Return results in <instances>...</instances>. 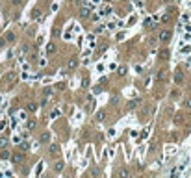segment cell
Returning a JSON list of instances; mask_svg holds the SVG:
<instances>
[{
    "label": "cell",
    "instance_id": "obj_1",
    "mask_svg": "<svg viewBox=\"0 0 191 178\" xmlns=\"http://www.w3.org/2000/svg\"><path fill=\"white\" fill-rule=\"evenodd\" d=\"M158 39H160L162 43H167V41L171 39V32H169V30H162L160 35H158Z\"/></svg>",
    "mask_w": 191,
    "mask_h": 178
},
{
    "label": "cell",
    "instance_id": "obj_2",
    "mask_svg": "<svg viewBox=\"0 0 191 178\" xmlns=\"http://www.w3.org/2000/svg\"><path fill=\"white\" fill-rule=\"evenodd\" d=\"M104 117H106V111H104V109H100L98 113H97V119H98V121H104Z\"/></svg>",
    "mask_w": 191,
    "mask_h": 178
},
{
    "label": "cell",
    "instance_id": "obj_3",
    "mask_svg": "<svg viewBox=\"0 0 191 178\" xmlns=\"http://www.w3.org/2000/svg\"><path fill=\"white\" fill-rule=\"evenodd\" d=\"M137 104H139V102H137V100H132V102H130V104H128V109H134V108L137 106Z\"/></svg>",
    "mask_w": 191,
    "mask_h": 178
},
{
    "label": "cell",
    "instance_id": "obj_4",
    "mask_svg": "<svg viewBox=\"0 0 191 178\" xmlns=\"http://www.w3.org/2000/svg\"><path fill=\"white\" fill-rule=\"evenodd\" d=\"M6 145H7V139H6V137H0V149L6 147Z\"/></svg>",
    "mask_w": 191,
    "mask_h": 178
},
{
    "label": "cell",
    "instance_id": "obj_5",
    "mask_svg": "<svg viewBox=\"0 0 191 178\" xmlns=\"http://www.w3.org/2000/svg\"><path fill=\"white\" fill-rule=\"evenodd\" d=\"M119 74H121V76H124V74H126V67H121V69H119Z\"/></svg>",
    "mask_w": 191,
    "mask_h": 178
},
{
    "label": "cell",
    "instance_id": "obj_6",
    "mask_svg": "<svg viewBox=\"0 0 191 178\" xmlns=\"http://www.w3.org/2000/svg\"><path fill=\"white\" fill-rule=\"evenodd\" d=\"M34 126H35V121H34V119H30V121H28V128H34Z\"/></svg>",
    "mask_w": 191,
    "mask_h": 178
},
{
    "label": "cell",
    "instance_id": "obj_7",
    "mask_svg": "<svg viewBox=\"0 0 191 178\" xmlns=\"http://www.w3.org/2000/svg\"><path fill=\"white\" fill-rule=\"evenodd\" d=\"M21 160H22L21 154H15V156H13V161H21Z\"/></svg>",
    "mask_w": 191,
    "mask_h": 178
},
{
    "label": "cell",
    "instance_id": "obj_8",
    "mask_svg": "<svg viewBox=\"0 0 191 178\" xmlns=\"http://www.w3.org/2000/svg\"><path fill=\"white\" fill-rule=\"evenodd\" d=\"M126 174H128L126 169H121V171H119V176H126Z\"/></svg>",
    "mask_w": 191,
    "mask_h": 178
},
{
    "label": "cell",
    "instance_id": "obj_9",
    "mask_svg": "<svg viewBox=\"0 0 191 178\" xmlns=\"http://www.w3.org/2000/svg\"><path fill=\"white\" fill-rule=\"evenodd\" d=\"M160 56H162V57H167V56H169V52H167V50H162V52H160Z\"/></svg>",
    "mask_w": 191,
    "mask_h": 178
},
{
    "label": "cell",
    "instance_id": "obj_10",
    "mask_svg": "<svg viewBox=\"0 0 191 178\" xmlns=\"http://www.w3.org/2000/svg\"><path fill=\"white\" fill-rule=\"evenodd\" d=\"M87 13H89V9H87V7H84V9H82V17H87Z\"/></svg>",
    "mask_w": 191,
    "mask_h": 178
},
{
    "label": "cell",
    "instance_id": "obj_11",
    "mask_svg": "<svg viewBox=\"0 0 191 178\" xmlns=\"http://www.w3.org/2000/svg\"><path fill=\"white\" fill-rule=\"evenodd\" d=\"M35 108H37L35 104H30V106H28V109H30V111H35Z\"/></svg>",
    "mask_w": 191,
    "mask_h": 178
},
{
    "label": "cell",
    "instance_id": "obj_12",
    "mask_svg": "<svg viewBox=\"0 0 191 178\" xmlns=\"http://www.w3.org/2000/svg\"><path fill=\"white\" fill-rule=\"evenodd\" d=\"M69 67H71V69H74V67H76V59H72L71 63H69Z\"/></svg>",
    "mask_w": 191,
    "mask_h": 178
},
{
    "label": "cell",
    "instance_id": "obj_13",
    "mask_svg": "<svg viewBox=\"0 0 191 178\" xmlns=\"http://www.w3.org/2000/svg\"><path fill=\"white\" fill-rule=\"evenodd\" d=\"M46 52H48V54H50V52H54V45H48V48H46Z\"/></svg>",
    "mask_w": 191,
    "mask_h": 178
},
{
    "label": "cell",
    "instance_id": "obj_14",
    "mask_svg": "<svg viewBox=\"0 0 191 178\" xmlns=\"http://www.w3.org/2000/svg\"><path fill=\"white\" fill-rule=\"evenodd\" d=\"M185 106H187V108H191V98H187V100H185Z\"/></svg>",
    "mask_w": 191,
    "mask_h": 178
},
{
    "label": "cell",
    "instance_id": "obj_15",
    "mask_svg": "<svg viewBox=\"0 0 191 178\" xmlns=\"http://www.w3.org/2000/svg\"><path fill=\"white\" fill-rule=\"evenodd\" d=\"M189 89H191V86H189Z\"/></svg>",
    "mask_w": 191,
    "mask_h": 178
}]
</instances>
